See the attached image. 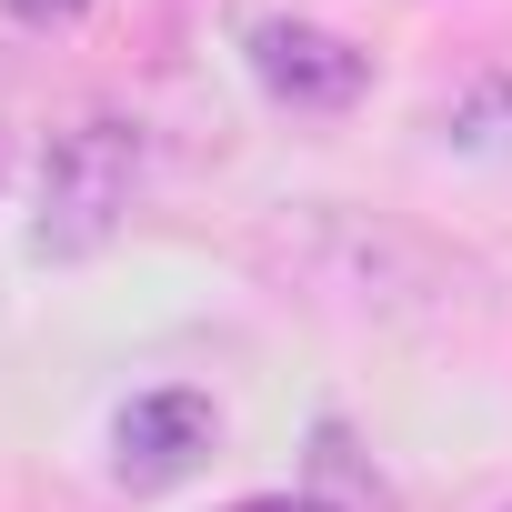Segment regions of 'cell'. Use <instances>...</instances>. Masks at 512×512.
<instances>
[{"instance_id":"obj_1","label":"cell","mask_w":512,"mask_h":512,"mask_svg":"<svg viewBox=\"0 0 512 512\" xmlns=\"http://www.w3.org/2000/svg\"><path fill=\"white\" fill-rule=\"evenodd\" d=\"M282 272L312 302H342L362 322H402V332H452L492 312V272L472 251H452L422 221L392 211H352V201H302L282 221Z\"/></svg>"},{"instance_id":"obj_2","label":"cell","mask_w":512,"mask_h":512,"mask_svg":"<svg viewBox=\"0 0 512 512\" xmlns=\"http://www.w3.org/2000/svg\"><path fill=\"white\" fill-rule=\"evenodd\" d=\"M131 181H141V131L121 111H81L71 131H51L31 251L41 262H91V251H111V231L131 211Z\"/></svg>"},{"instance_id":"obj_3","label":"cell","mask_w":512,"mask_h":512,"mask_svg":"<svg viewBox=\"0 0 512 512\" xmlns=\"http://www.w3.org/2000/svg\"><path fill=\"white\" fill-rule=\"evenodd\" d=\"M241 51H251V81L272 101H292V111H352L372 91V51L322 31V21H251Z\"/></svg>"},{"instance_id":"obj_4","label":"cell","mask_w":512,"mask_h":512,"mask_svg":"<svg viewBox=\"0 0 512 512\" xmlns=\"http://www.w3.org/2000/svg\"><path fill=\"white\" fill-rule=\"evenodd\" d=\"M211 432H221V412H211L201 392H141V402H121V422H111V482H121V492H171V482L211 452Z\"/></svg>"},{"instance_id":"obj_5","label":"cell","mask_w":512,"mask_h":512,"mask_svg":"<svg viewBox=\"0 0 512 512\" xmlns=\"http://www.w3.org/2000/svg\"><path fill=\"white\" fill-rule=\"evenodd\" d=\"M442 141H452V151H482V161H512V71L472 81V91L442 111Z\"/></svg>"},{"instance_id":"obj_6","label":"cell","mask_w":512,"mask_h":512,"mask_svg":"<svg viewBox=\"0 0 512 512\" xmlns=\"http://www.w3.org/2000/svg\"><path fill=\"white\" fill-rule=\"evenodd\" d=\"M0 11H11V21H31V31H51V21H81L91 0H0Z\"/></svg>"},{"instance_id":"obj_7","label":"cell","mask_w":512,"mask_h":512,"mask_svg":"<svg viewBox=\"0 0 512 512\" xmlns=\"http://www.w3.org/2000/svg\"><path fill=\"white\" fill-rule=\"evenodd\" d=\"M231 512H332L322 492H251V502H231Z\"/></svg>"}]
</instances>
